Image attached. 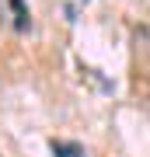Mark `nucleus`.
Wrapping results in <instances>:
<instances>
[{
  "label": "nucleus",
  "instance_id": "obj_1",
  "mask_svg": "<svg viewBox=\"0 0 150 157\" xmlns=\"http://www.w3.org/2000/svg\"><path fill=\"white\" fill-rule=\"evenodd\" d=\"M52 154L56 157H84V150L77 143H52Z\"/></svg>",
  "mask_w": 150,
  "mask_h": 157
},
{
  "label": "nucleus",
  "instance_id": "obj_2",
  "mask_svg": "<svg viewBox=\"0 0 150 157\" xmlns=\"http://www.w3.org/2000/svg\"><path fill=\"white\" fill-rule=\"evenodd\" d=\"M11 7H14V14H17V28H28V14H25V4H21V0H11Z\"/></svg>",
  "mask_w": 150,
  "mask_h": 157
}]
</instances>
